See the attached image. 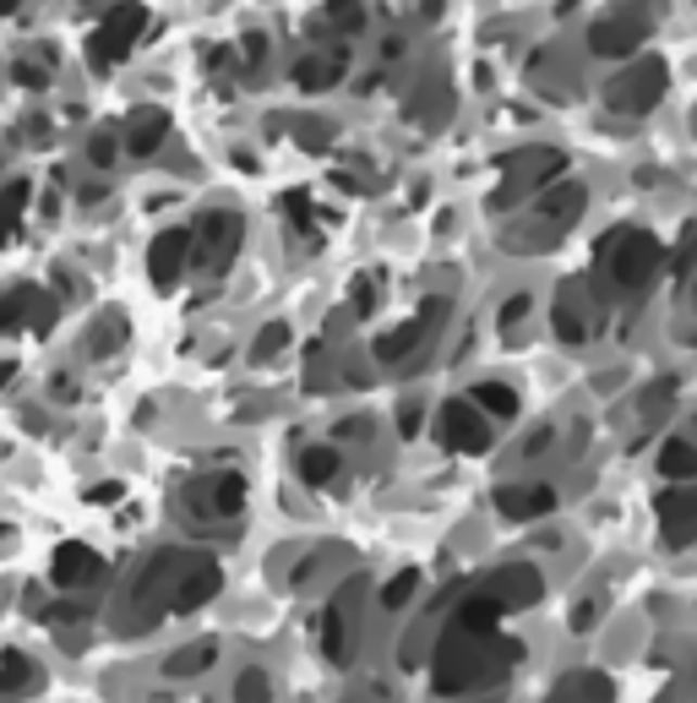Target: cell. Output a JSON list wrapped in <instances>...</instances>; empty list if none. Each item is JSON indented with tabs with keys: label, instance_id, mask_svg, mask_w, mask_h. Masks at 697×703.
Masks as SVG:
<instances>
[{
	"label": "cell",
	"instance_id": "1",
	"mask_svg": "<svg viewBox=\"0 0 697 703\" xmlns=\"http://www.w3.org/2000/svg\"><path fill=\"white\" fill-rule=\"evenodd\" d=\"M502 622V600H491L485 589L458 600V611L447 616L436 649H431V681L442 698H469L485 687H502L507 670L518 665V643L496 632Z\"/></svg>",
	"mask_w": 697,
	"mask_h": 703
},
{
	"label": "cell",
	"instance_id": "2",
	"mask_svg": "<svg viewBox=\"0 0 697 703\" xmlns=\"http://www.w3.org/2000/svg\"><path fill=\"white\" fill-rule=\"evenodd\" d=\"M599 262H605V273H610V284H616L621 294H643V289L659 278L664 251H659V240H654L648 229H621V235H610V240L599 246Z\"/></svg>",
	"mask_w": 697,
	"mask_h": 703
},
{
	"label": "cell",
	"instance_id": "3",
	"mask_svg": "<svg viewBox=\"0 0 697 703\" xmlns=\"http://www.w3.org/2000/svg\"><path fill=\"white\" fill-rule=\"evenodd\" d=\"M664 83H670L664 61H659V55H637L621 77H610L605 104H610L616 115H648V110L664 99Z\"/></svg>",
	"mask_w": 697,
	"mask_h": 703
},
{
	"label": "cell",
	"instance_id": "4",
	"mask_svg": "<svg viewBox=\"0 0 697 703\" xmlns=\"http://www.w3.org/2000/svg\"><path fill=\"white\" fill-rule=\"evenodd\" d=\"M240 235H245L240 213H229V208H207V213L197 218V229H191V262H202L207 273H224V267H229V256L240 251Z\"/></svg>",
	"mask_w": 697,
	"mask_h": 703
},
{
	"label": "cell",
	"instance_id": "5",
	"mask_svg": "<svg viewBox=\"0 0 697 703\" xmlns=\"http://www.w3.org/2000/svg\"><path fill=\"white\" fill-rule=\"evenodd\" d=\"M142 28H148V12L137 7V0H121V7H110V17L99 23V34H93V66L104 72V66H115V61H126L131 55V45L142 39Z\"/></svg>",
	"mask_w": 697,
	"mask_h": 703
},
{
	"label": "cell",
	"instance_id": "6",
	"mask_svg": "<svg viewBox=\"0 0 697 703\" xmlns=\"http://www.w3.org/2000/svg\"><path fill=\"white\" fill-rule=\"evenodd\" d=\"M436 437L447 453H485L491 448V420L469 404V399H447L436 415Z\"/></svg>",
	"mask_w": 697,
	"mask_h": 703
},
{
	"label": "cell",
	"instance_id": "7",
	"mask_svg": "<svg viewBox=\"0 0 697 703\" xmlns=\"http://www.w3.org/2000/svg\"><path fill=\"white\" fill-rule=\"evenodd\" d=\"M186 507H191V518H235L245 507V480L235 469L202 475V480L186 486Z\"/></svg>",
	"mask_w": 697,
	"mask_h": 703
},
{
	"label": "cell",
	"instance_id": "8",
	"mask_svg": "<svg viewBox=\"0 0 697 703\" xmlns=\"http://www.w3.org/2000/svg\"><path fill=\"white\" fill-rule=\"evenodd\" d=\"M442 322H447V300H426V305H420V316H409V322H398L393 332H382V338H377V361H388V366L409 361V355H415V349H420Z\"/></svg>",
	"mask_w": 697,
	"mask_h": 703
},
{
	"label": "cell",
	"instance_id": "9",
	"mask_svg": "<svg viewBox=\"0 0 697 703\" xmlns=\"http://www.w3.org/2000/svg\"><path fill=\"white\" fill-rule=\"evenodd\" d=\"M55 322V294L39 284H17L0 294V332H45Z\"/></svg>",
	"mask_w": 697,
	"mask_h": 703
},
{
	"label": "cell",
	"instance_id": "10",
	"mask_svg": "<svg viewBox=\"0 0 697 703\" xmlns=\"http://www.w3.org/2000/svg\"><path fill=\"white\" fill-rule=\"evenodd\" d=\"M643 39H648V17H626V12L588 28V50L605 55V61H621V55L643 50Z\"/></svg>",
	"mask_w": 697,
	"mask_h": 703
},
{
	"label": "cell",
	"instance_id": "11",
	"mask_svg": "<svg viewBox=\"0 0 697 703\" xmlns=\"http://www.w3.org/2000/svg\"><path fill=\"white\" fill-rule=\"evenodd\" d=\"M50 578H55V589H93L104 578V556L83 540H66L50 562Z\"/></svg>",
	"mask_w": 697,
	"mask_h": 703
},
{
	"label": "cell",
	"instance_id": "12",
	"mask_svg": "<svg viewBox=\"0 0 697 703\" xmlns=\"http://www.w3.org/2000/svg\"><path fill=\"white\" fill-rule=\"evenodd\" d=\"M659 535L670 545H697V486H675L659 497Z\"/></svg>",
	"mask_w": 697,
	"mask_h": 703
},
{
	"label": "cell",
	"instance_id": "13",
	"mask_svg": "<svg viewBox=\"0 0 697 703\" xmlns=\"http://www.w3.org/2000/svg\"><path fill=\"white\" fill-rule=\"evenodd\" d=\"M355 594H360V578L321 611V654L332 665H348V654H355V627H348V605H355Z\"/></svg>",
	"mask_w": 697,
	"mask_h": 703
},
{
	"label": "cell",
	"instance_id": "14",
	"mask_svg": "<svg viewBox=\"0 0 697 703\" xmlns=\"http://www.w3.org/2000/svg\"><path fill=\"white\" fill-rule=\"evenodd\" d=\"M186 267H191V229H164V235H153V246H148V278H153L159 289H169Z\"/></svg>",
	"mask_w": 697,
	"mask_h": 703
},
{
	"label": "cell",
	"instance_id": "15",
	"mask_svg": "<svg viewBox=\"0 0 697 703\" xmlns=\"http://www.w3.org/2000/svg\"><path fill=\"white\" fill-rule=\"evenodd\" d=\"M485 594L502 600V611H523V605H534V600L545 594V578H540L529 562H507L502 573H491Z\"/></svg>",
	"mask_w": 697,
	"mask_h": 703
},
{
	"label": "cell",
	"instance_id": "16",
	"mask_svg": "<svg viewBox=\"0 0 697 703\" xmlns=\"http://www.w3.org/2000/svg\"><path fill=\"white\" fill-rule=\"evenodd\" d=\"M550 507H556V491H550L545 480H523V486H502V491H496V513H502V518H518V524L545 518Z\"/></svg>",
	"mask_w": 697,
	"mask_h": 703
},
{
	"label": "cell",
	"instance_id": "17",
	"mask_svg": "<svg viewBox=\"0 0 697 703\" xmlns=\"http://www.w3.org/2000/svg\"><path fill=\"white\" fill-rule=\"evenodd\" d=\"M121 148L126 153H137V159H148V153H159L164 148V137H169V115L164 110H153V104H142V110H131V121L121 126Z\"/></svg>",
	"mask_w": 697,
	"mask_h": 703
},
{
	"label": "cell",
	"instance_id": "18",
	"mask_svg": "<svg viewBox=\"0 0 697 703\" xmlns=\"http://www.w3.org/2000/svg\"><path fill=\"white\" fill-rule=\"evenodd\" d=\"M583 202H588V186H583V180H556L550 191H540L534 213H540L550 229H567V224H578Z\"/></svg>",
	"mask_w": 697,
	"mask_h": 703
},
{
	"label": "cell",
	"instance_id": "19",
	"mask_svg": "<svg viewBox=\"0 0 697 703\" xmlns=\"http://www.w3.org/2000/svg\"><path fill=\"white\" fill-rule=\"evenodd\" d=\"M545 703H616V687H610L605 670H567L545 692Z\"/></svg>",
	"mask_w": 697,
	"mask_h": 703
},
{
	"label": "cell",
	"instance_id": "20",
	"mask_svg": "<svg viewBox=\"0 0 697 703\" xmlns=\"http://www.w3.org/2000/svg\"><path fill=\"white\" fill-rule=\"evenodd\" d=\"M343 66H348V50H311V55L294 61V83L305 93H327V88H338Z\"/></svg>",
	"mask_w": 697,
	"mask_h": 703
},
{
	"label": "cell",
	"instance_id": "21",
	"mask_svg": "<svg viewBox=\"0 0 697 703\" xmlns=\"http://www.w3.org/2000/svg\"><path fill=\"white\" fill-rule=\"evenodd\" d=\"M294 469H300V480L305 486H332L338 480V469H343V459H338V448H327V442H316V448H300V459H294Z\"/></svg>",
	"mask_w": 697,
	"mask_h": 703
},
{
	"label": "cell",
	"instance_id": "22",
	"mask_svg": "<svg viewBox=\"0 0 697 703\" xmlns=\"http://www.w3.org/2000/svg\"><path fill=\"white\" fill-rule=\"evenodd\" d=\"M469 404H474V410H480L485 420H502V426H507V420L518 415V393H512L507 382H474Z\"/></svg>",
	"mask_w": 697,
	"mask_h": 703
},
{
	"label": "cell",
	"instance_id": "23",
	"mask_svg": "<svg viewBox=\"0 0 697 703\" xmlns=\"http://www.w3.org/2000/svg\"><path fill=\"white\" fill-rule=\"evenodd\" d=\"M659 475L675 480V486H692V480H697V448L681 442V437H670V442L659 448Z\"/></svg>",
	"mask_w": 697,
	"mask_h": 703
},
{
	"label": "cell",
	"instance_id": "24",
	"mask_svg": "<svg viewBox=\"0 0 697 703\" xmlns=\"http://www.w3.org/2000/svg\"><path fill=\"white\" fill-rule=\"evenodd\" d=\"M550 327H556V338H561V343H583V338H588V316L578 311L572 289H561V294H556V305H550Z\"/></svg>",
	"mask_w": 697,
	"mask_h": 703
},
{
	"label": "cell",
	"instance_id": "25",
	"mask_svg": "<svg viewBox=\"0 0 697 703\" xmlns=\"http://www.w3.org/2000/svg\"><path fill=\"white\" fill-rule=\"evenodd\" d=\"M213 665H218V643H213V638L186 643V649H175V654L164 660V670H169V676H202V670H213Z\"/></svg>",
	"mask_w": 697,
	"mask_h": 703
},
{
	"label": "cell",
	"instance_id": "26",
	"mask_svg": "<svg viewBox=\"0 0 697 703\" xmlns=\"http://www.w3.org/2000/svg\"><path fill=\"white\" fill-rule=\"evenodd\" d=\"M316 28L321 34H360L366 28V7H360V0H327Z\"/></svg>",
	"mask_w": 697,
	"mask_h": 703
},
{
	"label": "cell",
	"instance_id": "27",
	"mask_svg": "<svg viewBox=\"0 0 697 703\" xmlns=\"http://www.w3.org/2000/svg\"><path fill=\"white\" fill-rule=\"evenodd\" d=\"M28 202H34V180H7V186H0V240L23 224Z\"/></svg>",
	"mask_w": 697,
	"mask_h": 703
},
{
	"label": "cell",
	"instance_id": "28",
	"mask_svg": "<svg viewBox=\"0 0 697 703\" xmlns=\"http://www.w3.org/2000/svg\"><path fill=\"white\" fill-rule=\"evenodd\" d=\"M34 687H39V665L28 654H17V649L0 654V692H34Z\"/></svg>",
	"mask_w": 697,
	"mask_h": 703
},
{
	"label": "cell",
	"instance_id": "29",
	"mask_svg": "<svg viewBox=\"0 0 697 703\" xmlns=\"http://www.w3.org/2000/svg\"><path fill=\"white\" fill-rule=\"evenodd\" d=\"M235 703H273V676L262 665H245L235 676Z\"/></svg>",
	"mask_w": 697,
	"mask_h": 703
},
{
	"label": "cell",
	"instance_id": "30",
	"mask_svg": "<svg viewBox=\"0 0 697 703\" xmlns=\"http://www.w3.org/2000/svg\"><path fill=\"white\" fill-rule=\"evenodd\" d=\"M415 594H420V573L404 567V573H393V578L382 583V611H404Z\"/></svg>",
	"mask_w": 697,
	"mask_h": 703
},
{
	"label": "cell",
	"instance_id": "31",
	"mask_svg": "<svg viewBox=\"0 0 697 703\" xmlns=\"http://www.w3.org/2000/svg\"><path fill=\"white\" fill-rule=\"evenodd\" d=\"M283 349H289V322H267L251 343V361H278Z\"/></svg>",
	"mask_w": 697,
	"mask_h": 703
},
{
	"label": "cell",
	"instance_id": "32",
	"mask_svg": "<svg viewBox=\"0 0 697 703\" xmlns=\"http://www.w3.org/2000/svg\"><path fill=\"white\" fill-rule=\"evenodd\" d=\"M88 159H93V170H110V164L121 159V131H110V126L93 131V137H88Z\"/></svg>",
	"mask_w": 697,
	"mask_h": 703
},
{
	"label": "cell",
	"instance_id": "33",
	"mask_svg": "<svg viewBox=\"0 0 697 703\" xmlns=\"http://www.w3.org/2000/svg\"><path fill=\"white\" fill-rule=\"evenodd\" d=\"M692 267H697V224L681 229V246H675V256H670V273H675V278H686Z\"/></svg>",
	"mask_w": 697,
	"mask_h": 703
},
{
	"label": "cell",
	"instance_id": "34",
	"mask_svg": "<svg viewBox=\"0 0 697 703\" xmlns=\"http://www.w3.org/2000/svg\"><path fill=\"white\" fill-rule=\"evenodd\" d=\"M283 213H289V224H294L300 235L316 229V224H311V197H305V191H289V197H283Z\"/></svg>",
	"mask_w": 697,
	"mask_h": 703
},
{
	"label": "cell",
	"instance_id": "35",
	"mask_svg": "<svg viewBox=\"0 0 697 703\" xmlns=\"http://www.w3.org/2000/svg\"><path fill=\"white\" fill-rule=\"evenodd\" d=\"M12 77H17V88H28V93H45V83H50V66L17 61V66H12Z\"/></svg>",
	"mask_w": 697,
	"mask_h": 703
},
{
	"label": "cell",
	"instance_id": "36",
	"mask_svg": "<svg viewBox=\"0 0 697 703\" xmlns=\"http://www.w3.org/2000/svg\"><path fill=\"white\" fill-rule=\"evenodd\" d=\"M529 311H534V300H529V294H512V300H507V305L496 311V322H502V327H518V322H523Z\"/></svg>",
	"mask_w": 697,
	"mask_h": 703
},
{
	"label": "cell",
	"instance_id": "37",
	"mask_svg": "<svg viewBox=\"0 0 697 703\" xmlns=\"http://www.w3.org/2000/svg\"><path fill=\"white\" fill-rule=\"evenodd\" d=\"M371 305H377V278H360L355 284V316H371Z\"/></svg>",
	"mask_w": 697,
	"mask_h": 703
},
{
	"label": "cell",
	"instance_id": "38",
	"mask_svg": "<svg viewBox=\"0 0 697 703\" xmlns=\"http://www.w3.org/2000/svg\"><path fill=\"white\" fill-rule=\"evenodd\" d=\"M267 61V34H245V66H262Z\"/></svg>",
	"mask_w": 697,
	"mask_h": 703
},
{
	"label": "cell",
	"instance_id": "39",
	"mask_svg": "<svg viewBox=\"0 0 697 703\" xmlns=\"http://www.w3.org/2000/svg\"><path fill=\"white\" fill-rule=\"evenodd\" d=\"M420 420H426V410H420V404H404V410H398V431H404V437H415V431H420Z\"/></svg>",
	"mask_w": 697,
	"mask_h": 703
},
{
	"label": "cell",
	"instance_id": "40",
	"mask_svg": "<svg viewBox=\"0 0 697 703\" xmlns=\"http://www.w3.org/2000/svg\"><path fill=\"white\" fill-rule=\"evenodd\" d=\"M550 442H556V437H550V431H534V437H529V442H523V453H529V459H540V453H545V448H550Z\"/></svg>",
	"mask_w": 697,
	"mask_h": 703
},
{
	"label": "cell",
	"instance_id": "41",
	"mask_svg": "<svg viewBox=\"0 0 697 703\" xmlns=\"http://www.w3.org/2000/svg\"><path fill=\"white\" fill-rule=\"evenodd\" d=\"M23 131H28V142H45V131H50V121H39V115H28V126H23Z\"/></svg>",
	"mask_w": 697,
	"mask_h": 703
},
{
	"label": "cell",
	"instance_id": "42",
	"mask_svg": "<svg viewBox=\"0 0 697 703\" xmlns=\"http://www.w3.org/2000/svg\"><path fill=\"white\" fill-rule=\"evenodd\" d=\"M7 12H17V0H0V17H7Z\"/></svg>",
	"mask_w": 697,
	"mask_h": 703
}]
</instances>
